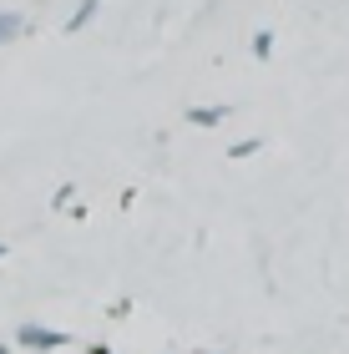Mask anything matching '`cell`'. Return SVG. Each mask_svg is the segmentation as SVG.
<instances>
[{
	"instance_id": "cell-6",
	"label": "cell",
	"mask_w": 349,
	"mask_h": 354,
	"mask_svg": "<svg viewBox=\"0 0 349 354\" xmlns=\"http://www.w3.org/2000/svg\"><path fill=\"white\" fill-rule=\"evenodd\" d=\"M0 354H10V349H6V344H0Z\"/></svg>"
},
{
	"instance_id": "cell-5",
	"label": "cell",
	"mask_w": 349,
	"mask_h": 354,
	"mask_svg": "<svg viewBox=\"0 0 349 354\" xmlns=\"http://www.w3.org/2000/svg\"><path fill=\"white\" fill-rule=\"evenodd\" d=\"M253 56H258V61L274 56V30H258V36H253Z\"/></svg>"
},
{
	"instance_id": "cell-3",
	"label": "cell",
	"mask_w": 349,
	"mask_h": 354,
	"mask_svg": "<svg viewBox=\"0 0 349 354\" xmlns=\"http://www.w3.org/2000/svg\"><path fill=\"white\" fill-rule=\"evenodd\" d=\"M187 117H193V127H218L223 117H233V111H228V106H193Z\"/></svg>"
},
{
	"instance_id": "cell-4",
	"label": "cell",
	"mask_w": 349,
	"mask_h": 354,
	"mask_svg": "<svg viewBox=\"0 0 349 354\" xmlns=\"http://www.w3.org/2000/svg\"><path fill=\"white\" fill-rule=\"evenodd\" d=\"M21 36V15H10V10H0V46Z\"/></svg>"
},
{
	"instance_id": "cell-8",
	"label": "cell",
	"mask_w": 349,
	"mask_h": 354,
	"mask_svg": "<svg viewBox=\"0 0 349 354\" xmlns=\"http://www.w3.org/2000/svg\"><path fill=\"white\" fill-rule=\"evenodd\" d=\"M0 253H6V248H0Z\"/></svg>"
},
{
	"instance_id": "cell-7",
	"label": "cell",
	"mask_w": 349,
	"mask_h": 354,
	"mask_svg": "<svg viewBox=\"0 0 349 354\" xmlns=\"http://www.w3.org/2000/svg\"><path fill=\"white\" fill-rule=\"evenodd\" d=\"M97 354H112V349H97Z\"/></svg>"
},
{
	"instance_id": "cell-2",
	"label": "cell",
	"mask_w": 349,
	"mask_h": 354,
	"mask_svg": "<svg viewBox=\"0 0 349 354\" xmlns=\"http://www.w3.org/2000/svg\"><path fill=\"white\" fill-rule=\"evenodd\" d=\"M102 10V0H82V6L71 10V21H66V36H76V30H86L91 26V15Z\"/></svg>"
},
{
	"instance_id": "cell-1",
	"label": "cell",
	"mask_w": 349,
	"mask_h": 354,
	"mask_svg": "<svg viewBox=\"0 0 349 354\" xmlns=\"http://www.w3.org/2000/svg\"><path fill=\"white\" fill-rule=\"evenodd\" d=\"M21 344H30V349H66L71 339L66 334H56V329H41V324H21V334H15Z\"/></svg>"
}]
</instances>
